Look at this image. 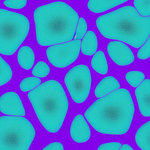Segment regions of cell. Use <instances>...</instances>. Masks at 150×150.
Wrapping results in <instances>:
<instances>
[{"mask_svg":"<svg viewBox=\"0 0 150 150\" xmlns=\"http://www.w3.org/2000/svg\"><path fill=\"white\" fill-rule=\"evenodd\" d=\"M0 150H28L35 135L31 123L21 116L0 117Z\"/></svg>","mask_w":150,"mask_h":150,"instance_id":"cell-5","label":"cell"},{"mask_svg":"<svg viewBox=\"0 0 150 150\" xmlns=\"http://www.w3.org/2000/svg\"><path fill=\"white\" fill-rule=\"evenodd\" d=\"M135 94L140 111L145 117L150 116V79L144 80L135 89Z\"/></svg>","mask_w":150,"mask_h":150,"instance_id":"cell-12","label":"cell"},{"mask_svg":"<svg viewBox=\"0 0 150 150\" xmlns=\"http://www.w3.org/2000/svg\"><path fill=\"white\" fill-rule=\"evenodd\" d=\"M120 86L117 80L112 76L103 78L97 86L95 91L96 96L98 98L102 97Z\"/></svg>","mask_w":150,"mask_h":150,"instance_id":"cell-13","label":"cell"},{"mask_svg":"<svg viewBox=\"0 0 150 150\" xmlns=\"http://www.w3.org/2000/svg\"><path fill=\"white\" fill-rule=\"evenodd\" d=\"M135 141L142 150H150V120L142 125L136 132Z\"/></svg>","mask_w":150,"mask_h":150,"instance_id":"cell-14","label":"cell"},{"mask_svg":"<svg viewBox=\"0 0 150 150\" xmlns=\"http://www.w3.org/2000/svg\"><path fill=\"white\" fill-rule=\"evenodd\" d=\"M33 16L36 39L40 45L66 42L74 37L79 16L67 4L56 1L40 6L35 10Z\"/></svg>","mask_w":150,"mask_h":150,"instance_id":"cell-2","label":"cell"},{"mask_svg":"<svg viewBox=\"0 0 150 150\" xmlns=\"http://www.w3.org/2000/svg\"><path fill=\"white\" fill-rule=\"evenodd\" d=\"M87 24L85 20L80 18L78 23L74 40L81 39L86 34L87 30Z\"/></svg>","mask_w":150,"mask_h":150,"instance_id":"cell-24","label":"cell"},{"mask_svg":"<svg viewBox=\"0 0 150 150\" xmlns=\"http://www.w3.org/2000/svg\"><path fill=\"white\" fill-rule=\"evenodd\" d=\"M134 111L129 92L121 88L95 101L86 110L84 115L97 131L105 134L120 135L128 130Z\"/></svg>","mask_w":150,"mask_h":150,"instance_id":"cell-1","label":"cell"},{"mask_svg":"<svg viewBox=\"0 0 150 150\" xmlns=\"http://www.w3.org/2000/svg\"><path fill=\"white\" fill-rule=\"evenodd\" d=\"M81 42L80 40H74L49 47L46 53L49 61L57 67L64 68L68 66L78 58Z\"/></svg>","mask_w":150,"mask_h":150,"instance_id":"cell-8","label":"cell"},{"mask_svg":"<svg viewBox=\"0 0 150 150\" xmlns=\"http://www.w3.org/2000/svg\"><path fill=\"white\" fill-rule=\"evenodd\" d=\"M134 4L139 14L143 16H150V1L134 0Z\"/></svg>","mask_w":150,"mask_h":150,"instance_id":"cell-23","label":"cell"},{"mask_svg":"<svg viewBox=\"0 0 150 150\" xmlns=\"http://www.w3.org/2000/svg\"><path fill=\"white\" fill-rule=\"evenodd\" d=\"M0 64V86H1L10 80L12 76V72L10 66L1 57Z\"/></svg>","mask_w":150,"mask_h":150,"instance_id":"cell-19","label":"cell"},{"mask_svg":"<svg viewBox=\"0 0 150 150\" xmlns=\"http://www.w3.org/2000/svg\"><path fill=\"white\" fill-rule=\"evenodd\" d=\"M0 110L7 115L23 116L25 113L20 97L14 92L6 93L1 96Z\"/></svg>","mask_w":150,"mask_h":150,"instance_id":"cell-10","label":"cell"},{"mask_svg":"<svg viewBox=\"0 0 150 150\" xmlns=\"http://www.w3.org/2000/svg\"><path fill=\"white\" fill-rule=\"evenodd\" d=\"M120 150H134L129 145L127 144H124L122 145Z\"/></svg>","mask_w":150,"mask_h":150,"instance_id":"cell-29","label":"cell"},{"mask_svg":"<svg viewBox=\"0 0 150 150\" xmlns=\"http://www.w3.org/2000/svg\"><path fill=\"white\" fill-rule=\"evenodd\" d=\"M97 27L106 38L141 47L150 34V16L143 17L131 6H126L101 16Z\"/></svg>","mask_w":150,"mask_h":150,"instance_id":"cell-3","label":"cell"},{"mask_svg":"<svg viewBox=\"0 0 150 150\" xmlns=\"http://www.w3.org/2000/svg\"><path fill=\"white\" fill-rule=\"evenodd\" d=\"M107 51L112 60L120 66H125L132 63L134 57L133 52L128 47L118 41H112L108 43Z\"/></svg>","mask_w":150,"mask_h":150,"instance_id":"cell-9","label":"cell"},{"mask_svg":"<svg viewBox=\"0 0 150 150\" xmlns=\"http://www.w3.org/2000/svg\"><path fill=\"white\" fill-rule=\"evenodd\" d=\"M42 150H64V149L62 143L55 142L48 144Z\"/></svg>","mask_w":150,"mask_h":150,"instance_id":"cell-28","label":"cell"},{"mask_svg":"<svg viewBox=\"0 0 150 150\" xmlns=\"http://www.w3.org/2000/svg\"><path fill=\"white\" fill-rule=\"evenodd\" d=\"M64 82L73 100L78 103L83 102L88 96L91 85L89 68L84 64L74 67L66 75Z\"/></svg>","mask_w":150,"mask_h":150,"instance_id":"cell-7","label":"cell"},{"mask_svg":"<svg viewBox=\"0 0 150 150\" xmlns=\"http://www.w3.org/2000/svg\"><path fill=\"white\" fill-rule=\"evenodd\" d=\"M121 146V144L118 142H109L100 145L98 150H119Z\"/></svg>","mask_w":150,"mask_h":150,"instance_id":"cell-27","label":"cell"},{"mask_svg":"<svg viewBox=\"0 0 150 150\" xmlns=\"http://www.w3.org/2000/svg\"><path fill=\"white\" fill-rule=\"evenodd\" d=\"M4 4L6 6L13 8L19 9L23 8L27 3V0H5Z\"/></svg>","mask_w":150,"mask_h":150,"instance_id":"cell-26","label":"cell"},{"mask_svg":"<svg viewBox=\"0 0 150 150\" xmlns=\"http://www.w3.org/2000/svg\"><path fill=\"white\" fill-rule=\"evenodd\" d=\"M91 63L92 68L98 73L102 74L107 73V62L103 51H99L95 54L92 59Z\"/></svg>","mask_w":150,"mask_h":150,"instance_id":"cell-18","label":"cell"},{"mask_svg":"<svg viewBox=\"0 0 150 150\" xmlns=\"http://www.w3.org/2000/svg\"><path fill=\"white\" fill-rule=\"evenodd\" d=\"M97 40L96 35L92 31H88L82 40L81 51L87 55H91L96 52L97 48Z\"/></svg>","mask_w":150,"mask_h":150,"instance_id":"cell-17","label":"cell"},{"mask_svg":"<svg viewBox=\"0 0 150 150\" xmlns=\"http://www.w3.org/2000/svg\"><path fill=\"white\" fill-rule=\"evenodd\" d=\"M50 71V69L48 65L43 61H40L34 66L32 73L35 76L43 77L47 76Z\"/></svg>","mask_w":150,"mask_h":150,"instance_id":"cell-22","label":"cell"},{"mask_svg":"<svg viewBox=\"0 0 150 150\" xmlns=\"http://www.w3.org/2000/svg\"><path fill=\"white\" fill-rule=\"evenodd\" d=\"M127 0H89L88 9L94 13L103 12L127 1Z\"/></svg>","mask_w":150,"mask_h":150,"instance_id":"cell-15","label":"cell"},{"mask_svg":"<svg viewBox=\"0 0 150 150\" xmlns=\"http://www.w3.org/2000/svg\"><path fill=\"white\" fill-rule=\"evenodd\" d=\"M41 80L37 77H30L23 79L21 82L20 88L23 92L30 91L40 84Z\"/></svg>","mask_w":150,"mask_h":150,"instance_id":"cell-21","label":"cell"},{"mask_svg":"<svg viewBox=\"0 0 150 150\" xmlns=\"http://www.w3.org/2000/svg\"><path fill=\"white\" fill-rule=\"evenodd\" d=\"M70 132L72 139L77 143H84L89 139L90 129L82 115H78L74 118L71 125Z\"/></svg>","mask_w":150,"mask_h":150,"instance_id":"cell-11","label":"cell"},{"mask_svg":"<svg viewBox=\"0 0 150 150\" xmlns=\"http://www.w3.org/2000/svg\"><path fill=\"white\" fill-rule=\"evenodd\" d=\"M0 52L13 54L26 38L30 24L21 14L3 9H0Z\"/></svg>","mask_w":150,"mask_h":150,"instance_id":"cell-6","label":"cell"},{"mask_svg":"<svg viewBox=\"0 0 150 150\" xmlns=\"http://www.w3.org/2000/svg\"><path fill=\"white\" fill-rule=\"evenodd\" d=\"M144 73L138 71H130L127 73L125 75L127 81L134 87H136L139 85L144 80Z\"/></svg>","mask_w":150,"mask_h":150,"instance_id":"cell-20","label":"cell"},{"mask_svg":"<svg viewBox=\"0 0 150 150\" xmlns=\"http://www.w3.org/2000/svg\"><path fill=\"white\" fill-rule=\"evenodd\" d=\"M37 116L44 127L51 133L61 127L68 108V102L61 84L51 80L44 82L28 94Z\"/></svg>","mask_w":150,"mask_h":150,"instance_id":"cell-4","label":"cell"},{"mask_svg":"<svg viewBox=\"0 0 150 150\" xmlns=\"http://www.w3.org/2000/svg\"><path fill=\"white\" fill-rule=\"evenodd\" d=\"M18 61L20 66L25 70H29L33 66L35 61L33 51L29 46L22 47L18 51Z\"/></svg>","mask_w":150,"mask_h":150,"instance_id":"cell-16","label":"cell"},{"mask_svg":"<svg viewBox=\"0 0 150 150\" xmlns=\"http://www.w3.org/2000/svg\"><path fill=\"white\" fill-rule=\"evenodd\" d=\"M137 55L138 58L141 59H145L150 57V36L138 51Z\"/></svg>","mask_w":150,"mask_h":150,"instance_id":"cell-25","label":"cell"}]
</instances>
